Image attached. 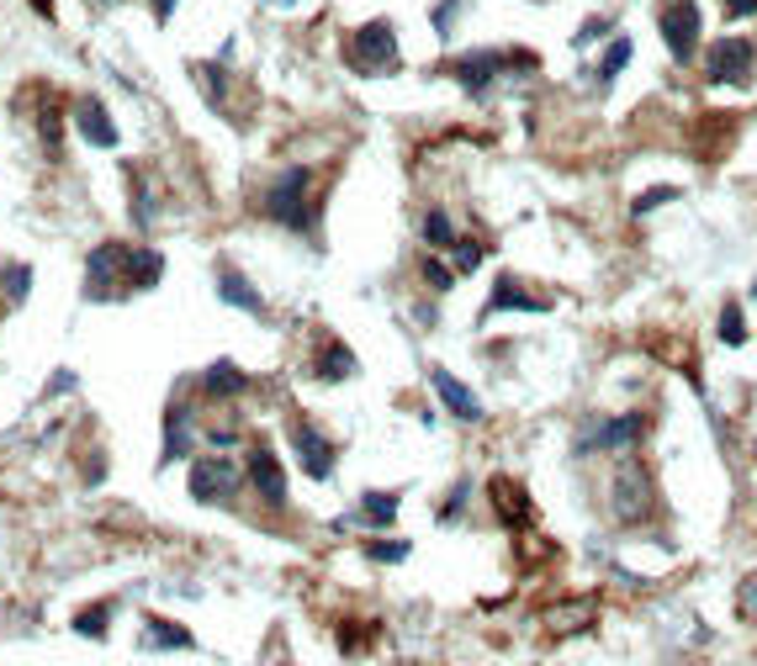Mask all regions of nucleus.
<instances>
[{
    "label": "nucleus",
    "mask_w": 757,
    "mask_h": 666,
    "mask_svg": "<svg viewBox=\"0 0 757 666\" xmlns=\"http://www.w3.org/2000/svg\"><path fill=\"white\" fill-rule=\"evenodd\" d=\"M604 502H610V519L620 529H646L662 513V492L652 466L635 460V455H620V466L610 471V487H604Z\"/></svg>",
    "instance_id": "f257e3e1"
},
{
    "label": "nucleus",
    "mask_w": 757,
    "mask_h": 666,
    "mask_svg": "<svg viewBox=\"0 0 757 666\" xmlns=\"http://www.w3.org/2000/svg\"><path fill=\"white\" fill-rule=\"evenodd\" d=\"M308 190H313V169H308V165L281 169V175H276V186L266 190V217H270V222H287L292 233H313L318 212H313V201H308Z\"/></svg>",
    "instance_id": "f03ea898"
},
{
    "label": "nucleus",
    "mask_w": 757,
    "mask_h": 666,
    "mask_svg": "<svg viewBox=\"0 0 757 666\" xmlns=\"http://www.w3.org/2000/svg\"><path fill=\"white\" fill-rule=\"evenodd\" d=\"M646 434H652V418L631 407V413H614V418H593L572 439V455H631Z\"/></svg>",
    "instance_id": "7ed1b4c3"
},
{
    "label": "nucleus",
    "mask_w": 757,
    "mask_h": 666,
    "mask_svg": "<svg viewBox=\"0 0 757 666\" xmlns=\"http://www.w3.org/2000/svg\"><path fill=\"white\" fill-rule=\"evenodd\" d=\"M344 64L355 74H392L397 70V32L392 22H366L350 32V43H344Z\"/></svg>",
    "instance_id": "20e7f679"
},
{
    "label": "nucleus",
    "mask_w": 757,
    "mask_h": 666,
    "mask_svg": "<svg viewBox=\"0 0 757 666\" xmlns=\"http://www.w3.org/2000/svg\"><path fill=\"white\" fill-rule=\"evenodd\" d=\"M657 32L662 48L673 64H694L699 53V38H705V17H699V0H667L657 11Z\"/></svg>",
    "instance_id": "39448f33"
},
{
    "label": "nucleus",
    "mask_w": 757,
    "mask_h": 666,
    "mask_svg": "<svg viewBox=\"0 0 757 666\" xmlns=\"http://www.w3.org/2000/svg\"><path fill=\"white\" fill-rule=\"evenodd\" d=\"M753 64H757L753 38H715L705 53V80L720 85V91H742L753 80Z\"/></svg>",
    "instance_id": "423d86ee"
},
{
    "label": "nucleus",
    "mask_w": 757,
    "mask_h": 666,
    "mask_svg": "<svg viewBox=\"0 0 757 666\" xmlns=\"http://www.w3.org/2000/svg\"><path fill=\"white\" fill-rule=\"evenodd\" d=\"M498 312H551V296L530 291V285L519 281V275H509V270H504V275L492 281L488 302H483V312H477V318L488 323V318H498Z\"/></svg>",
    "instance_id": "0eeeda50"
},
{
    "label": "nucleus",
    "mask_w": 757,
    "mask_h": 666,
    "mask_svg": "<svg viewBox=\"0 0 757 666\" xmlns=\"http://www.w3.org/2000/svg\"><path fill=\"white\" fill-rule=\"evenodd\" d=\"M127 260H133V249H123V243H101L96 254H91L85 296H91V302H106L117 285H127Z\"/></svg>",
    "instance_id": "6e6552de"
},
{
    "label": "nucleus",
    "mask_w": 757,
    "mask_h": 666,
    "mask_svg": "<svg viewBox=\"0 0 757 666\" xmlns=\"http://www.w3.org/2000/svg\"><path fill=\"white\" fill-rule=\"evenodd\" d=\"M450 74H456V85H462L466 95H483L498 85V74H504V53L498 48H477V53H462L456 64H450Z\"/></svg>",
    "instance_id": "1a4fd4ad"
},
{
    "label": "nucleus",
    "mask_w": 757,
    "mask_h": 666,
    "mask_svg": "<svg viewBox=\"0 0 757 666\" xmlns=\"http://www.w3.org/2000/svg\"><path fill=\"white\" fill-rule=\"evenodd\" d=\"M429 381H435V397H440V407L456 418V424H483V403H477V392H471L456 371L435 365V371H429Z\"/></svg>",
    "instance_id": "9d476101"
},
{
    "label": "nucleus",
    "mask_w": 757,
    "mask_h": 666,
    "mask_svg": "<svg viewBox=\"0 0 757 666\" xmlns=\"http://www.w3.org/2000/svg\"><path fill=\"white\" fill-rule=\"evenodd\" d=\"M234 492H239V466H234V460H196L191 466L196 502H228Z\"/></svg>",
    "instance_id": "9b49d317"
},
{
    "label": "nucleus",
    "mask_w": 757,
    "mask_h": 666,
    "mask_svg": "<svg viewBox=\"0 0 757 666\" xmlns=\"http://www.w3.org/2000/svg\"><path fill=\"white\" fill-rule=\"evenodd\" d=\"M292 450H297V466L323 481V476H334V445H329V434H318L313 424H292Z\"/></svg>",
    "instance_id": "f8f14e48"
},
{
    "label": "nucleus",
    "mask_w": 757,
    "mask_h": 666,
    "mask_svg": "<svg viewBox=\"0 0 757 666\" xmlns=\"http://www.w3.org/2000/svg\"><path fill=\"white\" fill-rule=\"evenodd\" d=\"M249 481H255V492H260L270 508L287 502V466L276 460L270 445H249Z\"/></svg>",
    "instance_id": "ddd939ff"
},
{
    "label": "nucleus",
    "mask_w": 757,
    "mask_h": 666,
    "mask_svg": "<svg viewBox=\"0 0 757 666\" xmlns=\"http://www.w3.org/2000/svg\"><path fill=\"white\" fill-rule=\"evenodd\" d=\"M355 371H361V360H355V350L344 344L340 333H323V344H318V360H313V376L318 381H355Z\"/></svg>",
    "instance_id": "4468645a"
},
{
    "label": "nucleus",
    "mask_w": 757,
    "mask_h": 666,
    "mask_svg": "<svg viewBox=\"0 0 757 666\" xmlns=\"http://www.w3.org/2000/svg\"><path fill=\"white\" fill-rule=\"evenodd\" d=\"M488 492H492V513L509 523V529H525V523H530V492H525L514 476H492Z\"/></svg>",
    "instance_id": "2eb2a0df"
},
{
    "label": "nucleus",
    "mask_w": 757,
    "mask_h": 666,
    "mask_svg": "<svg viewBox=\"0 0 757 666\" xmlns=\"http://www.w3.org/2000/svg\"><path fill=\"white\" fill-rule=\"evenodd\" d=\"M74 127H80V138L96 143V148H112V143H117V127H112V117H106V106H101L96 95H80V101H74Z\"/></svg>",
    "instance_id": "dca6fc26"
},
{
    "label": "nucleus",
    "mask_w": 757,
    "mask_h": 666,
    "mask_svg": "<svg viewBox=\"0 0 757 666\" xmlns=\"http://www.w3.org/2000/svg\"><path fill=\"white\" fill-rule=\"evenodd\" d=\"M191 450V413L180 403L165 407V445H159V466H175L180 455Z\"/></svg>",
    "instance_id": "f3484780"
},
{
    "label": "nucleus",
    "mask_w": 757,
    "mask_h": 666,
    "mask_svg": "<svg viewBox=\"0 0 757 666\" xmlns=\"http://www.w3.org/2000/svg\"><path fill=\"white\" fill-rule=\"evenodd\" d=\"M218 291H222V302H228V308H245L249 318H266V302H260V291H255V285H249L245 275L234 270V264H222V270H218Z\"/></svg>",
    "instance_id": "a211bd4d"
},
{
    "label": "nucleus",
    "mask_w": 757,
    "mask_h": 666,
    "mask_svg": "<svg viewBox=\"0 0 757 666\" xmlns=\"http://www.w3.org/2000/svg\"><path fill=\"white\" fill-rule=\"evenodd\" d=\"M245 386H249V376L234 360H212V365L201 371V392H207V397H245Z\"/></svg>",
    "instance_id": "6ab92c4d"
},
{
    "label": "nucleus",
    "mask_w": 757,
    "mask_h": 666,
    "mask_svg": "<svg viewBox=\"0 0 757 666\" xmlns=\"http://www.w3.org/2000/svg\"><path fill=\"white\" fill-rule=\"evenodd\" d=\"M397 492H366V498L355 502V519L366 523L371 534H376V529H392V523H397Z\"/></svg>",
    "instance_id": "aec40b11"
},
{
    "label": "nucleus",
    "mask_w": 757,
    "mask_h": 666,
    "mask_svg": "<svg viewBox=\"0 0 757 666\" xmlns=\"http://www.w3.org/2000/svg\"><path fill=\"white\" fill-rule=\"evenodd\" d=\"M144 645L148 651H196V635L191 629H180V624H170V618H148Z\"/></svg>",
    "instance_id": "412c9836"
},
{
    "label": "nucleus",
    "mask_w": 757,
    "mask_h": 666,
    "mask_svg": "<svg viewBox=\"0 0 757 666\" xmlns=\"http://www.w3.org/2000/svg\"><path fill=\"white\" fill-rule=\"evenodd\" d=\"M159 275H165L159 249H133V260H127V291H148Z\"/></svg>",
    "instance_id": "4be33fe9"
},
{
    "label": "nucleus",
    "mask_w": 757,
    "mask_h": 666,
    "mask_svg": "<svg viewBox=\"0 0 757 666\" xmlns=\"http://www.w3.org/2000/svg\"><path fill=\"white\" fill-rule=\"evenodd\" d=\"M631 53H635V43L625 38V32H614L610 38V48H604V59H599V91H610L614 85V74L631 64Z\"/></svg>",
    "instance_id": "5701e85b"
},
{
    "label": "nucleus",
    "mask_w": 757,
    "mask_h": 666,
    "mask_svg": "<svg viewBox=\"0 0 757 666\" xmlns=\"http://www.w3.org/2000/svg\"><path fill=\"white\" fill-rule=\"evenodd\" d=\"M715 339L726 344V350H742L747 344V318H742V302H720V318H715Z\"/></svg>",
    "instance_id": "b1692460"
},
{
    "label": "nucleus",
    "mask_w": 757,
    "mask_h": 666,
    "mask_svg": "<svg viewBox=\"0 0 757 666\" xmlns=\"http://www.w3.org/2000/svg\"><path fill=\"white\" fill-rule=\"evenodd\" d=\"M106 624H112V603H91V608H80V614H74V635L101 641V635H106Z\"/></svg>",
    "instance_id": "393cba45"
},
{
    "label": "nucleus",
    "mask_w": 757,
    "mask_h": 666,
    "mask_svg": "<svg viewBox=\"0 0 757 666\" xmlns=\"http://www.w3.org/2000/svg\"><path fill=\"white\" fill-rule=\"evenodd\" d=\"M678 196H684V190H678V186H652V190H641V196H635V201H631V217H635V222H641V217H652V212H657V207H673Z\"/></svg>",
    "instance_id": "a878e982"
},
{
    "label": "nucleus",
    "mask_w": 757,
    "mask_h": 666,
    "mask_svg": "<svg viewBox=\"0 0 757 666\" xmlns=\"http://www.w3.org/2000/svg\"><path fill=\"white\" fill-rule=\"evenodd\" d=\"M483 254H488V249H483L477 238H456V243H450V270H456V275H471V270L483 264Z\"/></svg>",
    "instance_id": "bb28decb"
},
{
    "label": "nucleus",
    "mask_w": 757,
    "mask_h": 666,
    "mask_svg": "<svg viewBox=\"0 0 757 666\" xmlns=\"http://www.w3.org/2000/svg\"><path fill=\"white\" fill-rule=\"evenodd\" d=\"M408 540H382V534H371L366 540V555L371 561H382V566H397V561H408Z\"/></svg>",
    "instance_id": "cd10ccee"
},
{
    "label": "nucleus",
    "mask_w": 757,
    "mask_h": 666,
    "mask_svg": "<svg viewBox=\"0 0 757 666\" xmlns=\"http://www.w3.org/2000/svg\"><path fill=\"white\" fill-rule=\"evenodd\" d=\"M424 243H435V249H450V243H456V222H450V212L424 217Z\"/></svg>",
    "instance_id": "c85d7f7f"
},
{
    "label": "nucleus",
    "mask_w": 757,
    "mask_h": 666,
    "mask_svg": "<svg viewBox=\"0 0 757 666\" xmlns=\"http://www.w3.org/2000/svg\"><path fill=\"white\" fill-rule=\"evenodd\" d=\"M610 32H614V22H610V17H588V22L578 27V38H572V48L583 53V48H593V43H599V38H610Z\"/></svg>",
    "instance_id": "c756f323"
},
{
    "label": "nucleus",
    "mask_w": 757,
    "mask_h": 666,
    "mask_svg": "<svg viewBox=\"0 0 757 666\" xmlns=\"http://www.w3.org/2000/svg\"><path fill=\"white\" fill-rule=\"evenodd\" d=\"M466 498H471V481H456L450 492H445V502H440V523H450V519H462V508H466Z\"/></svg>",
    "instance_id": "7c9ffc66"
},
{
    "label": "nucleus",
    "mask_w": 757,
    "mask_h": 666,
    "mask_svg": "<svg viewBox=\"0 0 757 666\" xmlns=\"http://www.w3.org/2000/svg\"><path fill=\"white\" fill-rule=\"evenodd\" d=\"M736 614L757 624V576H742V582H736Z\"/></svg>",
    "instance_id": "2f4dec72"
},
{
    "label": "nucleus",
    "mask_w": 757,
    "mask_h": 666,
    "mask_svg": "<svg viewBox=\"0 0 757 666\" xmlns=\"http://www.w3.org/2000/svg\"><path fill=\"white\" fill-rule=\"evenodd\" d=\"M418 270H424V281L435 285V291H450V285H456V270H450V264H440V260H424Z\"/></svg>",
    "instance_id": "473e14b6"
},
{
    "label": "nucleus",
    "mask_w": 757,
    "mask_h": 666,
    "mask_svg": "<svg viewBox=\"0 0 757 666\" xmlns=\"http://www.w3.org/2000/svg\"><path fill=\"white\" fill-rule=\"evenodd\" d=\"M27 291H32V270H27V264L6 270V296H11V302H22Z\"/></svg>",
    "instance_id": "72a5a7b5"
},
{
    "label": "nucleus",
    "mask_w": 757,
    "mask_h": 666,
    "mask_svg": "<svg viewBox=\"0 0 757 666\" xmlns=\"http://www.w3.org/2000/svg\"><path fill=\"white\" fill-rule=\"evenodd\" d=\"M133 217H138V222H154V196H148L144 180H133Z\"/></svg>",
    "instance_id": "f704fd0d"
},
{
    "label": "nucleus",
    "mask_w": 757,
    "mask_h": 666,
    "mask_svg": "<svg viewBox=\"0 0 757 666\" xmlns=\"http://www.w3.org/2000/svg\"><path fill=\"white\" fill-rule=\"evenodd\" d=\"M720 11H726L732 22H742V17H757V0H726Z\"/></svg>",
    "instance_id": "c9c22d12"
},
{
    "label": "nucleus",
    "mask_w": 757,
    "mask_h": 666,
    "mask_svg": "<svg viewBox=\"0 0 757 666\" xmlns=\"http://www.w3.org/2000/svg\"><path fill=\"white\" fill-rule=\"evenodd\" d=\"M170 11H175V0H154V17H159V22H170Z\"/></svg>",
    "instance_id": "e433bc0d"
},
{
    "label": "nucleus",
    "mask_w": 757,
    "mask_h": 666,
    "mask_svg": "<svg viewBox=\"0 0 757 666\" xmlns=\"http://www.w3.org/2000/svg\"><path fill=\"white\" fill-rule=\"evenodd\" d=\"M266 6H297V0H266Z\"/></svg>",
    "instance_id": "4c0bfd02"
},
{
    "label": "nucleus",
    "mask_w": 757,
    "mask_h": 666,
    "mask_svg": "<svg viewBox=\"0 0 757 666\" xmlns=\"http://www.w3.org/2000/svg\"><path fill=\"white\" fill-rule=\"evenodd\" d=\"M753 466H757V445H753Z\"/></svg>",
    "instance_id": "58836bf2"
},
{
    "label": "nucleus",
    "mask_w": 757,
    "mask_h": 666,
    "mask_svg": "<svg viewBox=\"0 0 757 666\" xmlns=\"http://www.w3.org/2000/svg\"><path fill=\"white\" fill-rule=\"evenodd\" d=\"M753 296H757V281H753Z\"/></svg>",
    "instance_id": "ea45409f"
}]
</instances>
